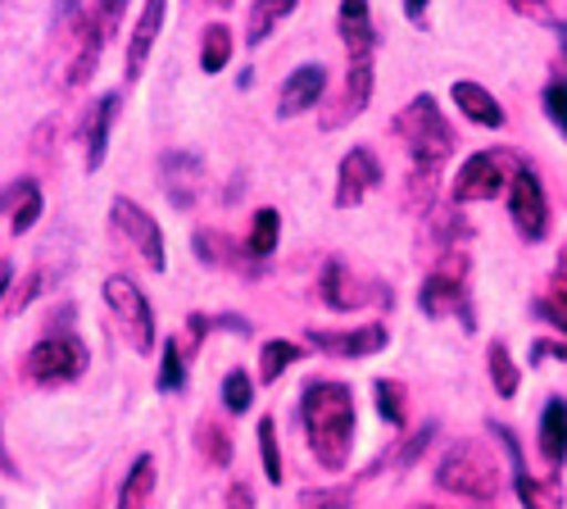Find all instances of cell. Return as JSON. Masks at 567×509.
Here are the masks:
<instances>
[{
  "label": "cell",
  "mask_w": 567,
  "mask_h": 509,
  "mask_svg": "<svg viewBox=\"0 0 567 509\" xmlns=\"http://www.w3.org/2000/svg\"><path fill=\"white\" fill-rule=\"evenodd\" d=\"M300 414H305V432H309V450L327 474H341L350 465V446H354V396L346 383H309L300 396Z\"/></svg>",
  "instance_id": "6da1fadb"
},
{
  "label": "cell",
  "mask_w": 567,
  "mask_h": 509,
  "mask_svg": "<svg viewBox=\"0 0 567 509\" xmlns=\"http://www.w3.org/2000/svg\"><path fill=\"white\" fill-rule=\"evenodd\" d=\"M127 14V0H64L60 10V32L69 41V60H64V86H86L96 73L110 37L118 32Z\"/></svg>",
  "instance_id": "7a4b0ae2"
},
{
  "label": "cell",
  "mask_w": 567,
  "mask_h": 509,
  "mask_svg": "<svg viewBox=\"0 0 567 509\" xmlns=\"http://www.w3.org/2000/svg\"><path fill=\"white\" fill-rule=\"evenodd\" d=\"M395 136L404 142L409 160L413 164H427V169H441L454 155V146H458V136H454L445 110L436 105V96H413L395 114Z\"/></svg>",
  "instance_id": "3957f363"
},
{
  "label": "cell",
  "mask_w": 567,
  "mask_h": 509,
  "mask_svg": "<svg viewBox=\"0 0 567 509\" xmlns=\"http://www.w3.org/2000/svg\"><path fill=\"white\" fill-rule=\"evenodd\" d=\"M436 487L450 491V496H458V500L491 505L499 496V469H495V459L482 446L454 441L441 455V465H436Z\"/></svg>",
  "instance_id": "277c9868"
},
{
  "label": "cell",
  "mask_w": 567,
  "mask_h": 509,
  "mask_svg": "<svg viewBox=\"0 0 567 509\" xmlns=\"http://www.w3.org/2000/svg\"><path fill=\"white\" fill-rule=\"evenodd\" d=\"M86 364H91L86 346L73 333H60V337H41L23 355V378L37 387H69L86 374Z\"/></svg>",
  "instance_id": "5b68a950"
},
{
  "label": "cell",
  "mask_w": 567,
  "mask_h": 509,
  "mask_svg": "<svg viewBox=\"0 0 567 509\" xmlns=\"http://www.w3.org/2000/svg\"><path fill=\"white\" fill-rule=\"evenodd\" d=\"M105 305H110V314L123 323L132 350H136V355H151V350H155V309H151L146 292H141L132 277L114 273V277H105Z\"/></svg>",
  "instance_id": "8992f818"
},
{
  "label": "cell",
  "mask_w": 567,
  "mask_h": 509,
  "mask_svg": "<svg viewBox=\"0 0 567 509\" xmlns=\"http://www.w3.org/2000/svg\"><path fill=\"white\" fill-rule=\"evenodd\" d=\"M110 218L118 227V237L141 255V264H146L151 273H164L168 268V259H164V227H159V218L146 205H136L132 196H114Z\"/></svg>",
  "instance_id": "52a82bcc"
},
{
  "label": "cell",
  "mask_w": 567,
  "mask_h": 509,
  "mask_svg": "<svg viewBox=\"0 0 567 509\" xmlns=\"http://www.w3.org/2000/svg\"><path fill=\"white\" fill-rule=\"evenodd\" d=\"M508 214H513V227L527 242H545L549 237V196H545L540 177L532 169H517L508 177Z\"/></svg>",
  "instance_id": "ba28073f"
},
{
  "label": "cell",
  "mask_w": 567,
  "mask_h": 509,
  "mask_svg": "<svg viewBox=\"0 0 567 509\" xmlns=\"http://www.w3.org/2000/svg\"><path fill=\"white\" fill-rule=\"evenodd\" d=\"M499 192H508V173H504V160L495 151H477L458 164L454 205H482V201H495Z\"/></svg>",
  "instance_id": "9c48e42d"
},
{
  "label": "cell",
  "mask_w": 567,
  "mask_h": 509,
  "mask_svg": "<svg viewBox=\"0 0 567 509\" xmlns=\"http://www.w3.org/2000/svg\"><path fill=\"white\" fill-rule=\"evenodd\" d=\"M377 182H382V160L368 146H350V155L337 169V210H354L368 192H377Z\"/></svg>",
  "instance_id": "30bf717a"
},
{
  "label": "cell",
  "mask_w": 567,
  "mask_h": 509,
  "mask_svg": "<svg viewBox=\"0 0 567 509\" xmlns=\"http://www.w3.org/2000/svg\"><path fill=\"white\" fill-rule=\"evenodd\" d=\"M322 91H327V69H322V64H300V69H291L287 82L277 86V114H281V119L309 114V110L322 101Z\"/></svg>",
  "instance_id": "8fae6325"
},
{
  "label": "cell",
  "mask_w": 567,
  "mask_h": 509,
  "mask_svg": "<svg viewBox=\"0 0 567 509\" xmlns=\"http://www.w3.org/2000/svg\"><path fill=\"white\" fill-rule=\"evenodd\" d=\"M463 273L467 268H450V264H436L427 277H422V292H417V305L427 318H450L463 309L467 292H463Z\"/></svg>",
  "instance_id": "7c38bea8"
},
{
  "label": "cell",
  "mask_w": 567,
  "mask_h": 509,
  "mask_svg": "<svg viewBox=\"0 0 567 509\" xmlns=\"http://www.w3.org/2000/svg\"><path fill=\"white\" fill-rule=\"evenodd\" d=\"M368 101H372V60H350L346 64V86H341L332 114H322V128L327 132L346 128L350 119H359L368 110Z\"/></svg>",
  "instance_id": "4fadbf2b"
},
{
  "label": "cell",
  "mask_w": 567,
  "mask_h": 509,
  "mask_svg": "<svg viewBox=\"0 0 567 509\" xmlns=\"http://www.w3.org/2000/svg\"><path fill=\"white\" fill-rule=\"evenodd\" d=\"M118 119V91H105V96L91 105L86 123H82V169L86 173H96L110 155V128Z\"/></svg>",
  "instance_id": "5bb4252c"
},
{
  "label": "cell",
  "mask_w": 567,
  "mask_h": 509,
  "mask_svg": "<svg viewBox=\"0 0 567 509\" xmlns=\"http://www.w3.org/2000/svg\"><path fill=\"white\" fill-rule=\"evenodd\" d=\"M391 333L382 323H363V328H350V333H309V346L313 350H327V355H346V359H363V355H377L386 350Z\"/></svg>",
  "instance_id": "9a60e30c"
},
{
  "label": "cell",
  "mask_w": 567,
  "mask_h": 509,
  "mask_svg": "<svg viewBox=\"0 0 567 509\" xmlns=\"http://www.w3.org/2000/svg\"><path fill=\"white\" fill-rule=\"evenodd\" d=\"M164 10H168V0H146V6H141L132 37H127V55H123L127 78H141V69H146L155 41H159V28H164Z\"/></svg>",
  "instance_id": "2e32d148"
},
{
  "label": "cell",
  "mask_w": 567,
  "mask_h": 509,
  "mask_svg": "<svg viewBox=\"0 0 567 509\" xmlns=\"http://www.w3.org/2000/svg\"><path fill=\"white\" fill-rule=\"evenodd\" d=\"M341 41L346 60H377V28L368 0H341Z\"/></svg>",
  "instance_id": "e0dca14e"
},
{
  "label": "cell",
  "mask_w": 567,
  "mask_h": 509,
  "mask_svg": "<svg viewBox=\"0 0 567 509\" xmlns=\"http://www.w3.org/2000/svg\"><path fill=\"white\" fill-rule=\"evenodd\" d=\"M159 169H164V192L173 196V205L177 210H186L196 201V187H200V160L196 155H186V151H173V155H164L159 160Z\"/></svg>",
  "instance_id": "ac0fdd59"
},
{
  "label": "cell",
  "mask_w": 567,
  "mask_h": 509,
  "mask_svg": "<svg viewBox=\"0 0 567 509\" xmlns=\"http://www.w3.org/2000/svg\"><path fill=\"white\" fill-rule=\"evenodd\" d=\"M540 455L549 469L567 465V400L563 396H554L540 414Z\"/></svg>",
  "instance_id": "d6986e66"
},
{
  "label": "cell",
  "mask_w": 567,
  "mask_h": 509,
  "mask_svg": "<svg viewBox=\"0 0 567 509\" xmlns=\"http://www.w3.org/2000/svg\"><path fill=\"white\" fill-rule=\"evenodd\" d=\"M454 105L482 128H504V105L491 96L482 82H454Z\"/></svg>",
  "instance_id": "ffe728a7"
},
{
  "label": "cell",
  "mask_w": 567,
  "mask_h": 509,
  "mask_svg": "<svg viewBox=\"0 0 567 509\" xmlns=\"http://www.w3.org/2000/svg\"><path fill=\"white\" fill-rule=\"evenodd\" d=\"M0 210H10V227L23 237L28 227H37V218H41V187H37V182H28V177L14 182V187L0 196Z\"/></svg>",
  "instance_id": "44dd1931"
},
{
  "label": "cell",
  "mask_w": 567,
  "mask_h": 509,
  "mask_svg": "<svg viewBox=\"0 0 567 509\" xmlns=\"http://www.w3.org/2000/svg\"><path fill=\"white\" fill-rule=\"evenodd\" d=\"M155 491V455H136L118 491V509H146Z\"/></svg>",
  "instance_id": "7402d4cb"
},
{
  "label": "cell",
  "mask_w": 567,
  "mask_h": 509,
  "mask_svg": "<svg viewBox=\"0 0 567 509\" xmlns=\"http://www.w3.org/2000/svg\"><path fill=\"white\" fill-rule=\"evenodd\" d=\"M350 287H354V277L346 273V264H341V259H327V264H322V277H318L322 305H327V309H350V305H359V296H354Z\"/></svg>",
  "instance_id": "603a6c76"
},
{
  "label": "cell",
  "mask_w": 567,
  "mask_h": 509,
  "mask_svg": "<svg viewBox=\"0 0 567 509\" xmlns=\"http://www.w3.org/2000/svg\"><path fill=\"white\" fill-rule=\"evenodd\" d=\"M291 10H296V0H255V6H250V23H246V41L250 45H264Z\"/></svg>",
  "instance_id": "cb8c5ba5"
},
{
  "label": "cell",
  "mask_w": 567,
  "mask_h": 509,
  "mask_svg": "<svg viewBox=\"0 0 567 509\" xmlns=\"http://www.w3.org/2000/svg\"><path fill=\"white\" fill-rule=\"evenodd\" d=\"M277 237H281V214L277 210H259L255 223H250V237H246L250 259H268L277 251Z\"/></svg>",
  "instance_id": "d4e9b609"
},
{
  "label": "cell",
  "mask_w": 567,
  "mask_h": 509,
  "mask_svg": "<svg viewBox=\"0 0 567 509\" xmlns=\"http://www.w3.org/2000/svg\"><path fill=\"white\" fill-rule=\"evenodd\" d=\"M296 359H300V346H296V342H281V337H277V342H264V350H259V383L272 387Z\"/></svg>",
  "instance_id": "484cf974"
},
{
  "label": "cell",
  "mask_w": 567,
  "mask_h": 509,
  "mask_svg": "<svg viewBox=\"0 0 567 509\" xmlns=\"http://www.w3.org/2000/svg\"><path fill=\"white\" fill-rule=\"evenodd\" d=\"M486 364H491V383H495V391H499L504 400H513V396H517V387H523V374H517V364H513L508 346H504V342H495V346L486 350Z\"/></svg>",
  "instance_id": "4316f807"
},
{
  "label": "cell",
  "mask_w": 567,
  "mask_h": 509,
  "mask_svg": "<svg viewBox=\"0 0 567 509\" xmlns=\"http://www.w3.org/2000/svg\"><path fill=\"white\" fill-rule=\"evenodd\" d=\"M436 177H441V169H427V164H413V169H409V187H404V210H409V214H422V210L432 205Z\"/></svg>",
  "instance_id": "83f0119b"
},
{
  "label": "cell",
  "mask_w": 567,
  "mask_h": 509,
  "mask_svg": "<svg viewBox=\"0 0 567 509\" xmlns=\"http://www.w3.org/2000/svg\"><path fill=\"white\" fill-rule=\"evenodd\" d=\"M377 414L391 424V428H404L409 424V405H404V383L395 378H377Z\"/></svg>",
  "instance_id": "f1b7e54d"
},
{
  "label": "cell",
  "mask_w": 567,
  "mask_h": 509,
  "mask_svg": "<svg viewBox=\"0 0 567 509\" xmlns=\"http://www.w3.org/2000/svg\"><path fill=\"white\" fill-rule=\"evenodd\" d=\"M513 487H517V500L523 509H563V496L554 482H540L532 474H513Z\"/></svg>",
  "instance_id": "f546056e"
},
{
  "label": "cell",
  "mask_w": 567,
  "mask_h": 509,
  "mask_svg": "<svg viewBox=\"0 0 567 509\" xmlns=\"http://www.w3.org/2000/svg\"><path fill=\"white\" fill-rule=\"evenodd\" d=\"M196 446H200V455L209 459L214 469H227V465H231V437H227V428H223V424L205 419V424L196 428Z\"/></svg>",
  "instance_id": "4dcf8cb0"
},
{
  "label": "cell",
  "mask_w": 567,
  "mask_h": 509,
  "mask_svg": "<svg viewBox=\"0 0 567 509\" xmlns=\"http://www.w3.org/2000/svg\"><path fill=\"white\" fill-rule=\"evenodd\" d=\"M231 60V32L223 23H209L205 28V41H200V69L205 73H223Z\"/></svg>",
  "instance_id": "1f68e13d"
},
{
  "label": "cell",
  "mask_w": 567,
  "mask_h": 509,
  "mask_svg": "<svg viewBox=\"0 0 567 509\" xmlns=\"http://www.w3.org/2000/svg\"><path fill=\"white\" fill-rule=\"evenodd\" d=\"M223 405H227V414H246L255 405V383L241 374V368H231L223 378Z\"/></svg>",
  "instance_id": "d6a6232c"
},
{
  "label": "cell",
  "mask_w": 567,
  "mask_h": 509,
  "mask_svg": "<svg viewBox=\"0 0 567 509\" xmlns=\"http://www.w3.org/2000/svg\"><path fill=\"white\" fill-rule=\"evenodd\" d=\"M259 455H264V478L281 482V450H277V424L259 419Z\"/></svg>",
  "instance_id": "836d02e7"
},
{
  "label": "cell",
  "mask_w": 567,
  "mask_h": 509,
  "mask_svg": "<svg viewBox=\"0 0 567 509\" xmlns=\"http://www.w3.org/2000/svg\"><path fill=\"white\" fill-rule=\"evenodd\" d=\"M182 383H186V364H182L177 342H168V346H164V359H159V378H155V387H159V391H177Z\"/></svg>",
  "instance_id": "e575fe53"
},
{
  "label": "cell",
  "mask_w": 567,
  "mask_h": 509,
  "mask_svg": "<svg viewBox=\"0 0 567 509\" xmlns=\"http://www.w3.org/2000/svg\"><path fill=\"white\" fill-rule=\"evenodd\" d=\"M545 114L558 132H567V82H549L545 86Z\"/></svg>",
  "instance_id": "d590c367"
},
{
  "label": "cell",
  "mask_w": 567,
  "mask_h": 509,
  "mask_svg": "<svg viewBox=\"0 0 567 509\" xmlns=\"http://www.w3.org/2000/svg\"><path fill=\"white\" fill-rule=\"evenodd\" d=\"M41 277H45V273H41V268H32L19 287H10V314H23V309L37 301V292H41Z\"/></svg>",
  "instance_id": "8d00e7d4"
},
{
  "label": "cell",
  "mask_w": 567,
  "mask_h": 509,
  "mask_svg": "<svg viewBox=\"0 0 567 509\" xmlns=\"http://www.w3.org/2000/svg\"><path fill=\"white\" fill-rule=\"evenodd\" d=\"M536 314H540L545 323H554L558 333H567V292H554V296L536 301Z\"/></svg>",
  "instance_id": "74e56055"
},
{
  "label": "cell",
  "mask_w": 567,
  "mask_h": 509,
  "mask_svg": "<svg viewBox=\"0 0 567 509\" xmlns=\"http://www.w3.org/2000/svg\"><path fill=\"white\" fill-rule=\"evenodd\" d=\"M432 437H436V424H427V428H422L417 437H409V446L400 450V459H395V465H400V469L417 465V459H422V450H427V446H432Z\"/></svg>",
  "instance_id": "f35d334b"
},
{
  "label": "cell",
  "mask_w": 567,
  "mask_h": 509,
  "mask_svg": "<svg viewBox=\"0 0 567 509\" xmlns=\"http://www.w3.org/2000/svg\"><path fill=\"white\" fill-rule=\"evenodd\" d=\"M305 509H350V491L332 487V491H309L305 496Z\"/></svg>",
  "instance_id": "ab89813d"
},
{
  "label": "cell",
  "mask_w": 567,
  "mask_h": 509,
  "mask_svg": "<svg viewBox=\"0 0 567 509\" xmlns=\"http://www.w3.org/2000/svg\"><path fill=\"white\" fill-rule=\"evenodd\" d=\"M227 509H255L250 482H231V487H227Z\"/></svg>",
  "instance_id": "60d3db41"
},
{
  "label": "cell",
  "mask_w": 567,
  "mask_h": 509,
  "mask_svg": "<svg viewBox=\"0 0 567 509\" xmlns=\"http://www.w3.org/2000/svg\"><path fill=\"white\" fill-rule=\"evenodd\" d=\"M545 355L567 359V346H558V342H536V346H532V364H536V359H545Z\"/></svg>",
  "instance_id": "b9f144b4"
},
{
  "label": "cell",
  "mask_w": 567,
  "mask_h": 509,
  "mask_svg": "<svg viewBox=\"0 0 567 509\" xmlns=\"http://www.w3.org/2000/svg\"><path fill=\"white\" fill-rule=\"evenodd\" d=\"M404 10H409L413 23H422V19H427V0H404Z\"/></svg>",
  "instance_id": "7bdbcfd3"
},
{
  "label": "cell",
  "mask_w": 567,
  "mask_h": 509,
  "mask_svg": "<svg viewBox=\"0 0 567 509\" xmlns=\"http://www.w3.org/2000/svg\"><path fill=\"white\" fill-rule=\"evenodd\" d=\"M554 277H558V283H567V242H563V251H558V264H554Z\"/></svg>",
  "instance_id": "ee69618b"
},
{
  "label": "cell",
  "mask_w": 567,
  "mask_h": 509,
  "mask_svg": "<svg viewBox=\"0 0 567 509\" xmlns=\"http://www.w3.org/2000/svg\"><path fill=\"white\" fill-rule=\"evenodd\" d=\"M513 6L523 10V14H540V10H545V0H513Z\"/></svg>",
  "instance_id": "f6af8a7d"
},
{
  "label": "cell",
  "mask_w": 567,
  "mask_h": 509,
  "mask_svg": "<svg viewBox=\"0 0 567 509\" xmlns=\"http://www.w3.org/2000/svg\"><path fill=\"white\" fill-rule=\"evenodd\" d=\"M218 6H231V0H218Z\"/></svg>",
  "instance_id": "bcb514c9"
}]
</instances>
